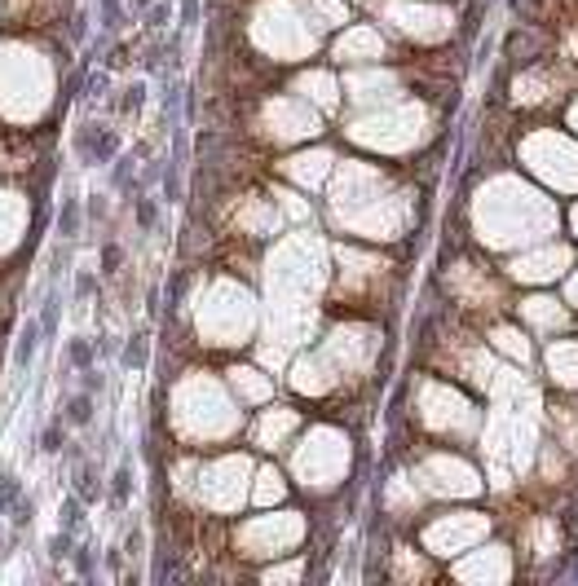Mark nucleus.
<instances>
[{
	"instance_id": "obj_17",
	"label": "nucleus",
	"mask_w": 578,
	"mask_h": 586,
	"mask_svg": "<svg viewBox=\"0 0 578 586\" xmlns=\"http://www.w3.org/2000/svg\"><path fill=\"white\" fill-rule=\"evenodd\" d=\"M574 225H578V212H574Z\"/></svg>"
},
{
	"instance_id": "obj_14",
	"label": "nucleus",
	"mask_w": 578,
	"mask_h": 586,
	"mask_svg": "<svg viewBox=\"0 0 578 586\" xmlns=\"http://www.w3.org/2000/svg\"><path fill=\"white\" fill-rule=\"evenodd\" d=\"M75 225H79V203H67L62 208V234H75Z\"/></svg>"
},
{
	"instance_id": "obj_13",
	"label": "nucleus",
	"mask_w": 578,
	"mask_h": 586,
	"mask_svg": "<svg viewBox=\"0 0 578 586\" xmlns=\"http://www.w3.org/2000/svg\"><path fill=\"white\" fill-rule=\"evenodd\" d=\"M67 419H71V423H89V397H71Z\"/></svg>"
},
{
	"instance_id": "obj_11",
	"label": "nucleus",
	"mask_w": 578,
	"mask_h": 586,
	"mask_svg": "<svg viewBox=\"0 0 578 586\" xmlns=\"http://www.w3.org/2000/svg\"><path fill=\"white\" fill-rule=\"evenodd\" d=\"M31 353H35V327H27L23 331V339H18V353H13V366L23 371L27 361H31Z\"/></svg>"
},
{
	"instance_id": "obj_12",
	"label": "nucleus",
	"mask_w": 578,
	"mask_h": 586,
	"mask_svg": "<svg viewBox=\"0 0 578 586\" xmlns=\"http://www.w3.org/2000/svg\"><path fill=\"white\" fill-rule=\"evenodd\" d=\"M40 446H45L49 454H53V450H62V423H49L45 436H40Z\"/></svg>"
},
{
	"instance_id": "obj_9",
	"label": "nucleus",
	"mask_w": 578,
	"mask_h": 586,
	"mask_svg": "<svg viewBox=\"0 0 578 586\" xmlns=\"http://www.w3.org/2000/svg\"><path fill=\"white\" fill-rule=\"evenodd\" d=\"M256 480H261V485H256V498H261V502H269V498L283 494V480H278V472H269V468H265Z\"/></svg>"
},
{
	"instance_id": "obj_2",
	"label": "nucleus",
	"mask_w": 578,
	"mask_h": 586,
	"mask_svg": "<svg viewBox=\"0 0 578 586\" xmlns=\"http://www.w3.org/2000/svg\"><path fill=\"white\" fill-rule=\"evenodd\" d=\"M424 476H433V480H424L428 490H437V494H472L477 490V476L464 468V463H455V458H433L428 468H424Z\"/></svg>"
},
{
	"instance_id": "obj_3",
	"label": "nucleus",
	"mask_w": 578,
	"mask_h": 586,
	"mask_svg": "<svg viewBox=\"0 0 578 586\" xmlns=\"http://www.w3.org/2000/svg\"><path fill=\"white\" fill-rule=\"evenodd\" d=\"M561 265H565V252L561 247H552V252H539V256H526V260H516V278H526V282H534V278H556L561 274Z\"/></svg>"
},
{
	"instance_id": "obj_8",
	"label": "nucleus",
	"mask_w": 578,
	"mask_h": 586,
	"mask_svg": "<svg viewBox=\"0 0 578 586\" xmlns=\"http://www.w3.org/2000/svg\"><path fill=\"white\" fill-rule=\"evenodd\" d=\"M301 89H313L309 97H313V102H323V106L335 102V84H331V75H305V79H301Z\"/></svg>"
},
{
	"instance_id": "obj_4",
	"label": "nucleus",
	"mask_w": 578,
	"mask_h": 586,
	"mask_svg": "<svg viewBox=\"0 0 578 586\" xmlns=\"http://www.w3.org/2000/svg\"><path fill=\"white\" fill-rule=\"evenodd\" d=\"M335 57H345V62H371V57H380V35L375 31H349L340 40V49Z\"/></svg>"
},
{
	"instance_id": "obj_7",
	"label": "nucleus",
	"mask_w": 578,
	"mask_h": 586,
	"mask_svg": "<svg viewBox=\"0 0 578 586\" xmlns=\"http://www.w3.org/2000/svg\"><path fill=\"white\" fill-rule=\"evenodd\" d=\"M460 577H508V560L494 556V560H482V564H464Z\"/></svg>"
},
{
	"instance_id": "obj_15",
	"label": "nucleus",
	"mask_w": 578,
	"mask_h": 586,
	"mask_svg": "<svg viewBox=\"0 0 578 586\" xmlns=\"http://www.w3.org/2000/svg\"><path fill=\"white\" fill-rule=\"evenodd\" d=\"M89 344H79V339H75V344H71V361H75V366H89Z\"/></svg>"
},
{
	"instance_id": "obj_19",
	"label": "nucleus",
	"mask_w": 578,
	"mask_h": 586,
	"mask_svg": "<svg viewBox=\"0 0 578 586\" xmlns=\"http://www.w3.org/2000/svg\"><path fill=\"white\" fill-rule=\"evenodd\" d=\"M574 119H578V115H574Z\"/></svg>"
},
{
	"instance_id": "obj_10",
	"label": "nucleus",
	"mask_w": 578,
	"mask_h": 586,
	"mask_svg": "<svg viewBox=\"0 0 578 586\" xmlns=\"http://www.w3.org/2000/svg\"><path fill=\"white\" fill-rule=\"evenodd\" d=\"M494 344H499V349H508L512 357H521V361L530 357V349L521 344V335H516V331H494Z\"/></svg>"
},
{
	"instance_id": "obj_16",
	"label": "nucleus",
	"mask_w": 578,
	"mask_h": 586,
	"mask_svg": "<svg viewBox=\"0 0 578 586\" xmlns=\"http://www.w3.org/2000/svg\"><path fill=\"white\" fill-rule=\"evenodd\" d=\"M569 300H574V305H578V278L569 282Z\"/></svg>"
},
{
	"instance_id": "obj_18",
	"label": "nucleus",
	"mask_w": 578,
	"mask_h": 586,
	"mask_svg": "<svg viewBox=\"0 0 578 586\" xmlns=\"http://www.w3.org/2000/svg\"><path fill=\"white\" fill-rule=\"evenodd\" d=\"M574 49H578V40H574Z\"/></svg>"
},
{
	"instance_id": "obj_5",
	"label": "nucleus",
	"mask_w": 578,
	"mask_h": 586,
	"mask_svg": "<svg viewBox=\"0 0 578 586\" xmlns=\"http://www.w3.org/2000/svg\"><path fill=\"white\" fill-rule=\"evenodd\" d=\"M526 317L534 322V327H565V309H556V300H526Z\"/></svg>"
},
{
	"instance_id": "obj_6",
	"label": "nucleus",
	"mask_w": 578,
	"mask_h": 586,
	"mask_svg": "<svg viewBox=\"0 0 578 586\" xmlns=\"http://www.w3.org/2000/svg\"><path fill=\"white\" fill-rule=\"evenodd\" d=\"M552 375L561 379V383H578V349H574V344L552 349Z\"/></svg>"
},
{
	"instance_id": "obj_1",
	"label": "nucleus",
	"mask_w": 578,
	"mask_h": 586,
	"mask_svg": "<svg viewBox=\"0 0 578 586\" xmlns=\"http://www.w3.org/2000/svg\"><path fill=\"white\" fill-rule=\"evenodd\" d=\"M482 534H486V520H482V516H450V520H442V524H433L424 542H428L433 551L450 556V551H460V542H472V538H482Z\"/></svg>"
}]
</instances>
